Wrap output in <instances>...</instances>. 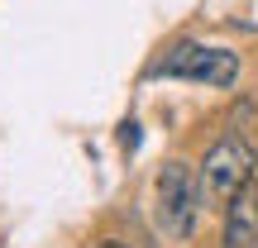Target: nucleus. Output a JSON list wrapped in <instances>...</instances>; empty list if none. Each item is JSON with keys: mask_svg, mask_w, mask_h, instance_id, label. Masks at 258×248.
Segmentation results:
<instances>
[{"mask_svg": "<svg viewBox=\"0 0 258 248\" xmlns=\"http://www.w3.org/2000/svg\"><path fill=\"white\" fill-rule=\"evenodd\" d=\"M253 172H258V153H253V143H244L239 134L215 138V143L206 148L201 167H196L201 201H206V205H215V210H225V205H230L234 196H239L244 186L253 182Z\"/></svg>", "mask_w": 258, "mask_h": 248, "instance_id": "1", "label": "nucleus"}, {"mask_svg": "<svg viewBox=\"0 0 258 248\" xmlns=\"http://www.w3.org/2000/svg\"><path fill=\"white\" fill-rule=\"evenodd\" d=\"M201 182L186 162H167L158 172V229L167 234L172 243L191 239L196 229V215H201Z\"/></svg>", "mask_w": 258, "mask_h": 248, "instance_id": "2", "label": "nucleus"}, {"mask_svg": "<svg viewBox=\"0 0 258 248\" xmlns=\"http://www.w3.org/2000/svg\"><path fill=\"white\" fill-rule=\"evenodd\" d=\"M153 76H186V81H206V86H230L239 76V57L225 53V48H206V43H177L153 67Z\"/></svg>", "mask_w": 258, "mask_h": 248, "instance_id": "3", "label": "nucleus"}, {"mask_svg": "<svg viewBox=\"0 0 258 248\" xmlns=\"http://www.w3.org/2000/svg\"><path fill=\"white\" fill-rule=\"evenodd\" d=\"M258 243V196L244 186L225 205V248H253Z\"/></svg>", "mask_w": 258, "mask_h": 248, "instance_id": "4", "label": "nucleus"}, {"mask_svg": "<svg viewBox=\"0 0 258 248\" xmlns=\"http://www.w3.org/2000/svg\"><path fill=\"white\" fill-rule=\"evenodd\" d=\"M120 148H124V153H134V148H139V124L134 120L120 124Z\"/></svg>", "mask_w": 258, "mask_h": 248, "instance_id": "5", "label": "nucleus"}, {"mask_svg": "<svg viewBox=\"0 0 258 248\" xmlns=\"http://www.w3.org/2000/svg\"><path fill=\"white\" fill-rule=\"evenodd\" d=\"M101 248H129V243H120V239H105V243H101Z\"/></svg>", "mask_w": 258, "mask_h": 248, "instance_id": "6", "label": "nucleus"}]
</instances>
